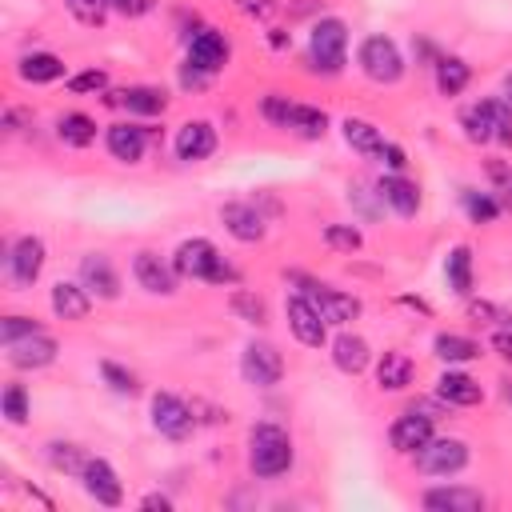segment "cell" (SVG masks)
Here are the masks:
<instances>
[{
	"mask_svg": "<svg viewBox=\"0 0 512 512\" xmlns=\"http://www.w3.org/2000/svg\"><path fill=\"white\" fill-rule=\"evenodd\" d=\"M248 468L260 480L284 476L292 468V436L272 420L252 424V432H248Z\"/></svg>",
	"mask_w": 512,
	"mask_h": 512,
	"instance_id": "1",
	"label": "cell"
},
{
	"mask_svg": "<svg viewBox=\"0 0 512 512\" xmlns=\"http://www.w3.org/2000/svg\"><path fill=\"white\" fill-rule=\"evenodd\" d=\"M172 268H176L180 276L208 280V284H232V280H236V268H232V264L216 252V244L204 240V236L184 240V244L176 248V256H172Z\"/></svg>",
	"mask_w": 512,
	"mask_h": 512,
	"instance_id": "2",
	"label": "cell"
},
{
	"mask_svg": "<svg viewBox=\"0 0 512 512\" xmlns=\"http://www.w3.org/2000/svg\"><path fill=\"white\" fill-rule=\"evenodd\" d=\"M344 52H348V24L340 16H324L312 28V40H308V64H312V72L336 76L344 68Z\"/></svg>",
	"mask_w": 512,
	"mask_h": 512,
	"instance_id": "3",
	"label": "cell"
},
{
	"mask_svg": "<svg viewBox=\"0 0 512 512\" xmlns=\"http://www.w3.org/2000/svg\"><path fill=\"white\" fill-rule=\"evenodd\" d=\"M356 60H360V72L368 80H376V84H396L404 76V56H400V48H396L392 36H368L360 44V56Z\"/></svg>",
	"mask_w": 512,
	"mask_h": 512,
	"instance_id": "4",
	"label": "cell"
},
{
	"mask_svg": "<svg viewBox=\"0 0 512 512\" xmlns=\"http://www.w3.org/2000/svg\"><path fill=\"white\" fill-rule=\"evenodd\" d=\"M240 372H244L248 384L272 388V384H280V376H284V356L276 352V344L252 340V344H244V352H240Z\"/></svg>",
	"mask_w": 512,
	"mask_h": 512,
	"instance_id": "5",
	"label": "cell"
},
{
	"mask_svg": "<svg viewBox=\"0 0 512 512\" xmlns=\"http://www.w3.org/2000/svg\"><path fill=\"white\" fill-rule=\"evenodd\" d=\"M152 428H156L160 436H168V440H184V436H192L196 416H192V408H188L180 396L156 392V396H152Z\"/></svg>",
	"mask_w": 512,
	"mask_h": 512,
	"instance_id": "6",
	"label": "cell"
},
{
	"mask_svg": "<svg viewBox=\"0 0 512 512\" xmlns=\"http://www.w3.org/2000/svg\"><path fill=\"white\" fill-rule=\"evenodd\" d=\"M416 464L420 472L428 476H452L468 464V444L456 440V436H444V440H428L420 452H416Z\"/></svg>",
	"mask_w": 512,
	"mask_h": 512,
	"instance_id": "7",
	"label": "cell"
},
{
	"mask_svg": "<svg viewBox=\"0 0 512 512\" xmlns=\"http://www.w3.org/2000/svg\"><path fill=\"white\" fill-rule=\"evenodd\" d=\"M432 440V416L428 412H404V416H396L392 420V428H388V444L400 452V456H416L424 444Z\"/></svg>",
	"mask_w": 512,
	"mask_h": 512,
	"instance_id": "8",
	"label": "cell"
},
{
	"mask_svg": "<svg viewBox=\"0 0 512 512\" xmlns=\"http://www.w3.org/2000/svg\"><path fill=\"white\" fill-rule=\"evenodd\" d=\"M304 296H312V304L320 308V316L328 324H348L360 316V300L348 296V292H336L328 284H316V280H304Z\"/></svg>",
	"mask_w": 512,
	"mask_h": 512,
	"instance_id": "9",
	"label": "cell"
},
{
	"mask_svg": "<svg viewBox=\"0 0 512 512\" xmlns=\"http://www.w3.org/2000/svg\"><path fill=\"white\" fill-rule=\"evenodd\" d=\"M324 316H320V308L312 304V296H292L288 300V328H292V336L300 340V344H308V348H320L324 344Z\"/></svg>",
	"mask_w": 512,
	"mask_h": 512,
	"instance_id": "10",
	"label": "cell"
},
{
	"mask_svg": "<svg viewBox=\"0 0 512 512\" xmlns=\"http://www.w3.org/2000/svg\"><path fill=\"white\" fill-rule=\"evenodd\" d=\"M40 268H44V240L40 236H20L8 252V272H12L16 288H32Z\"/></svg>",
	"mask_w": 512,
	"mask_h": 512,
	"instance_id": "11",
	"label": "cell"
},
{
	"mask_svg": "<svg viewBox=\"0 0 512 512\" xmlns=\"http://www.w3.org/2000/svg\"><path fill=\"white\" fill-rule=\"evenodd\" d=\"M4 352H8V364L12 368H48L56 360V340L40 328L32 336H20V340L4 344Z\"/></svg>",
	"mask_w": 512,
	"mask_h": 512,
	"instance_id": "12",
	"label": "cell"
},
{
	"mask_svg": "<svg viewBox=\"0 0 512 512\" xmlns=\"http://www.w3.org/2000/svg\"><path fill=\"white\" fill-rule=\"evenodd\" d=\"M80 480H84V492H88L96 504H104V508H116V504L124 500L120 476H116V472H112V464H108V460H100V456H92V460L84 464Z\"/></svg>",
	"mask_w": 512,
	"mask_h": 512,
	"instance_id": "13",
	"label": "cell"
},
{
	"mask_svg": "<svg viewBox=\"0 0 512 512\" xmlns=\"http://www.w3.org/2000/svg\"><path fill=\"white\" fill-rule=\"evenodd\" d=\"M80 284L88 292H96L100 300H116L120 296V276H116V268H112V260L104 252H88L80 260Z\"/></svg>",
	"mask_w": 512,
	"mask_h": 512,
	"instance_id": "14",
	"label": "cell"
},
{
	"mask_svg": "<svg viewBox=\"0 0 512 512\" xmlns=\"http://www.w3.org/2000/svg\"><path fill=\"white\" fill-rule=\"evenodd\" d=\"M216 152V128L208 120H188L180 132H176V156L184 164H196V160H208Z\"/></svg>",
	"mask_w": 512,
	"mask_h": 512,
	"instance_id": "15",
	"label": "cell"
},
{
	"mask_svg": "<svg viewBox=\"0 0 512 512\" xmlns=\"http://www.w3.org/2000/svg\"><path fill=\"white\" fill-rule=\"evenodd\" d=\"M132 276H136L140 288L152 292V296H172V292H176V272H172L156 252H136Z\"/></svg>",
	"mask_w": 512,
	"mask_h": 512,
	"instance_id": "16",
	"label": "cell"
},
{
	"mask_svg": "<svg viewBox=\"0 0 512 512\" xmlns=\"http://www.w3.org/2000/svg\"><path fill=\"white\" fill-rule=\"evenodd\" d=\"M188 64L204 68L208 76H212V72H220V68L228 64V40H224L216 28L196 32V36H192V44H188Z\"/></svg>",
	"mask_w": 512,
	"mask_h": 512,
	"instance_id": "17",
	"label": "cell"
},
{
	"mask_svg": "<svg viewBox=\"0 0 512 512\" xmlns=\"http://www.w3.org/2000/svg\"><path fill=\"white\" fill-rule=\"evenodd\" d=\"M376 192H380V200H384L396 216H416V208H420V188H416L408 176H400V172L380 176Z\"/></svg>",
	"mask_w": 512,
	"mask_h": 512,
	"instance_id": "18",
	"label": "cell"
},
{
	"mask_svg": "<svg viewBox=\"0 0 512 512\" xmlns=\"http://www.w3.org/2000/svg\"><path fill=\"white\" fill-rule=\"evenodd\" d=\"M424 508L432 512H480L484 508V496L476 488H428L424 492Z\"/></svg>",
	"mask_w": 512,
	"mask_h": 512,
	"instance_id": "19",
	"label": "cell"
},
{
	"mask_svg": "<svg viewBox=\"0 0 512 512\" xmlns=\"http://www.w3.org/2000/svg\"><path fill=\"white\" fill-rule=\"evenodd\" d=\"M412 356L408 352H400V348H388L380 360H376V384L384 388V392H400V388H408L412 384Z\"/></svg>",
	"mask_w": 512,
	"mask_h": 512,
	"instance_id": "20",
	"label": "cell"
},
{
	"mask_svg": "<svg viewBox=\"0 0 512 512\" xmlns=\"http://www.w3.org/2000/svg\"><path fill=\"white\" fill-rule=\"evenodd\" d=\"M436 396L444 400V404H456V408H472V404H480L484 400V388L472 380V376H464V372H444L440 380H436Z\"/></svg>",
	"mask_w": 512,
	"mask_h": 512,
	"instance_id": "21",
	"label": "cell"
},
{
	"mask_svg": "<svg viewBox=\"0 0 512 512\" xmlns=\"http://www.w3.org/2000/svg\"><path fill=\"white\" fill-rule=\"evenodd\" d=\"M108 104H120L136 116H160L168 108V96L160 88H148V84H136V88H124V92H112Z\"/></svg>",
	"mask_w": 512,
	"mask_h": 512,
	"instance_id": "22",
	"label": "cell"
},
{
	"mask_svg": "<svg viewBox=\"0 0 512 512\" xmlns=\"http://www.w3.org/2000/svg\"><path fill=\"white\" fill-rule=\"evenodd\" d=\"M220 220H224L228 232H232L236 240H244V244L264 240V220H260V212H256L252 204H224V208H220Z\"/></svg>",
	"mask_w": 512,
	"mask_h": 512,
	"instance_id": "23",
	"label": "cell"
},
{
	"mask_svg": "<svg viewBox=\"0 0 512 512\" xmlns=\"http://www.w3.org/2000/svg\"><path fill=\"white\" fill-rule=\"evenodd\" d=\"M368 360H372V352H368V340H364V336L340 332V336L332 340V364H336L340 372L356 376V372H364V368H368Z\"/></svg>",
	"mask_w": 512,
	"mask_h": 512,
	"instance_id": "24",
	"label": "cell"
},
{
	"mask_svg": "<svg viewBox=\"0 0 512 512\" xmlns=\"http://www.w3.org/2000/svg\"><path fill=\"white\" fill-rule=\"evenodd\" d=\"M104 140H108V152H112L116 160H124V164H136V160L144 156V148H148V136H144V128H136V124H112Z\"/></svg>",
	"mask_w": 512,
	"mask_h": 512,
	"instance_id": "25",
	"label": "cell"
},
{
	"mask_svg": "<svg viewBox=\"0 0 512 512\" xmlns=\"http://www.w3.org/2000/svg\"><path fill=\"white\" fill-rule=\"evenodd\" d=\"M88 308H92V296H88L84 284H68V280H60V284L52 288V312H56L60 320H84Z\"/></svg>",
	"mask_w": 512,
	"mask_h": 512,
	"instance_id": "26",
	"label": "cell"
},
{
	"mask_svg": "<svg viewBox=\"0 0 512 512\" xmlns=\"http://www.w3.org/2000/svg\"><path fill=\"white\" fill-rule=\"evenodd\" d=\"M340 128H344V140H348L352 152H360V156H368V160H380V156H384V136H380L376 124H368V120H352V116H348Z\"/></svg>",
	"mask_w": 512,
	"mask_h": 512,
	"instance_id": "27",
	"label": "cell"
},
{
	"mask_svg": "<svg viewBox=\"0 0 512 512\" xmlns=\"http://www.w3.org/2000/svg\"><path fill=\"white\" fill-rule=\"evenodd\" d=\"M460 124H464V136H468L472 144H488V140H496V100H480V104H472V108L460 116Z\"/></svg>",
	"mask_w": 512,
	"mask_h": 512,
	"instance_id": "28",
	"label": "cell"
},
{
	"mask_svg": "<svg viewBox=\"0 0 512 512\" xmlns=\"http://www.w3.org/2000/svg\"><path fill=\"white\" fill-rule=\"evenodd\" d=\"M16 72H20V80H28V84H52V80L64 76V60L52 56V52H28Z\"/></svg>",
	"mask_w": 512,
	"mask_h": 512,
	"instance_id": "29",
	"label": "cell"
},
{
	"mask_svg": "<svg viewBox=\"0 0 512 512\" xmlns=\"http://www.w3.org/2000/svg\"><path fill=\"white\" fill-rule=\"evenodd\" d=\"M56 136L68 144V148H88L96 140V120L84 116V112H64L56 120Z\"/></svg>",
	"mask_w": 512,
	"mask_h": 512,
	"instance_id": "30",
	"label": "cell"
},
{
	"mask_svg": "<svg viewBox=\"0 0 512 512\" xmlns=\"http://www.w3.org/2000/svg\"><path fill=\"white\" fill-rule=\"evenodd\" d=\"M444 276H448V288L456 296H468L472 292V248L468 244H456L444 260Z\"/></svg>",
	"mask_w": 512,
	"mask_h": 512,
	"instance_id": "31",
	"label": "cell"
},
{
	"mask_svg": "<svg viewBox=\"0 0 512 512\" xmlns=\"http://www.w3.org/2000/svg\"><path fill=\"white\" fill-rule=\"evenodd\" d=\"M432 352L444 360V364H464V360H476L480 356V344L468 340V336H456V332H440L432 340Z\"/></svg>",
	"mask_w": 512,
	"mask_h": 512,
	"instance_id": "32",
	"label": "cell"
},
{
	"mask_svg": "<svg viewBox=\"0 0 512 512\" xmlns=\"http://www.w3.org/2000/svg\"><path fill=\"white\" fill-rule=\"evenodd\" d=\"M468 64L464 60H456V56H444V60H436V88H440V96H460L464 88H468Z\"/></svg>",
	"mask_w": 512,
	"mask_h": 512,
	"instance_id": "33",
	"label": "cell"
},
{
	"mask_svg": "<svg viewBox=\"0 0 512 512\" xmlns=\"http://www.w3.org/2000/svg\"><path fill=\"white\" fill-rule=\"evenodd\" d=\"M288 128H296L300 136H308V140H316V136H324V128H328V116L320 112V108H308V104H296L292 108V124Z\"/></svg>",
	"mask_w": 512,
	"mask_h": 512,
	"instance_id": "34",
	"label": "cell"
},
{
	"mask_svg": "<svg viewBox=\"0 0 512 512\" xmlns=\"http://www.w3.org/2000/svg\"><path fill=\"white\" fill-rule=\"evenodd\" d=\"M48 464H52L56 472H68V476H80L88 460L80 456V448H76V444H60V440H56V444H48Z\"/></svg>",
	"mask_w": 512,
	"mask_h": 512,
	"instance_id": "35",
	"label": "cell"
},
{
	"mask_svg": "<svg viewBox=\"0 0 512 512\" xmlns=\"http://www.w3.org/2000/svg\"><path fill=\"white\" fill-rule=\"evenodd\" d=\"M464 208L476 224H492L500 216V204L488 196V192H476V188H464Z\"/></svg>",
	"mask_w": 512,
	"mask_h": 512,
	"instance_id": "36",
	"label": "cell"
},
{
	"mask_svg": "<svg viewBox=\"0 0 512 512\" xmlns=\"http://www.w3.org/2000/svg\"><path fill=\"white\" fill-rule=\"evenodd\" d=\"M64 4H68V12H72L80 24H88V28L104 24L108 12H112V0H64Z\"/></svg>",
	"mask_w": 512,
	"mask_h": 512,
	"instance_id": "37",
	"label": "cell"
},
{
	"mask_svg": "<svg viewBox=\"0 0 512 512\" xmlns=\"http://www.w3.org/2000/svg\"><path fill=\"white\" fill-rule=\"evenodd\" d=\"M324 244L336 248V252H356V248L364 244V236H360V228H352V224H328V228H324Z\"/></svg>",
	"mask_w": 512,
	"mask_h": 512,
	"instance_id": "38",
	"label": "cell"
},
{
	"mask_svg": "<svg viewBox=\"0 0 512 512\" xmlns=\"http://www.w3.org/2000/svg\"><path fill=\"white\" fill-rule=\"evenodd\" d=\"M0 408H4L8 424H24L28 420V392L20 384H8L4 396H0Z\"/></svg>",
	"mask_w": 512,
	"mask_h": 512,
	"instance_id": "39",
	"label": "cell"
},
{
	"mask_svg": "<svg viewBox=\"0 0 512 512\" xmlns=\"http://www.w3.org/2000/svg\"><path fill=\"white\" fill-rule=\"evenodd\" d=\"M292 100L288 96H280V92H272V96H264V104H260V112H264V120L268 124H276V128H288L292 124Z\"/></svg>",
	"mask_w": 512,
	"mask_h": 512,
	"instance_id": "40",
	"label": "cell"
},
{
	"mask_svg": "<svg viewBox=\"0 0 512 512\" xmlns=\"http://www.w3.org/2000/svg\"><path fill=\"white\" fill-rule=\"evenodd\" d=\"M228 304H232V312H236L240 320H248V324H264V316H268V312H264V300L252 296V292H232Z\"/></svg>",
	"mask_w": 512,
	"mask_h": 512,
	"instance_id": "41",
	"label": "cell"
},
{
	"mask_svg": "<svg viewBox=\"0 0 512 512\" xmlns=\"http://www.w3.org/2000/svg\"><path fill=\"white\" fill-rule=\"evenodd\" d=\"M100 376H104L108 388L120 392V396H132V392H136V376H132L128 368H120L116 360H104V364H100Z\"/></svg>",
	"mask_w": 512,
	"mask_h": 512,
	"instance_id": "42",
	"label": "cell"
},
{
	"mask_svg": "<svg viewBox=\"0 0 512 512\" xmlns=\"http://www.w3.org/2000/svg\"><path fill=\"white\" fill-rule=\"evenodd\" d=\"M32 332H40V324L32 316H4L0 320V344H12V340L32 336Z\"/></svg>",
	"mask_w": 512,
	"mask_h": 512,
	"instance_id": "43",
	"label": "cell"
},
{
	"mask_svg": "<svg viewBox=\"0 0 512 512\" xmlns=\"http://www.w3.org/2000/svg\"><path fill=\"white\" fill-rule=\"evenodd\" d=\"M68 88H72V92H104V88H108V72H104V68L76 72V76H68Z\"/></svg>",
	"mask_w": 512,
	"mask_h": 512,
	"instance_id": "44",
	"label": "cell"
},
{
	"mask_svg": "<svg viewBox=\"0 0 512 512\" xmlns=\"http://www.w3.org/2000/svg\"><path fill=\"white\" fill-rule=\"evenodd\" d=\"M496 140L512 144V104L508 100H496Z\"/></svg>",
	"mask_w": 512,
	"mask_h": 512,
	"instance_id": "45",
	"label": "cell"
},
{
	"mask_svg": "<svg viewBox=\"0 0 512 512\" xmlns=\"http://www.w3.org/2000/svg\"><path fill=\"white\" fill-rule=\"evenodd\" d=\"M152 8H156V0H112V12H120V16H144Z\"/></svg>",
	"mask_w": 512,
	"mask_h": 512,
	"instance_id": "46",
	"label": "cell"
},
{
	"mask_svg": "<svg viewBox=\"0 0 512 512\" xmlns=\"http://www.w3.org/2000/svg\"><path fill=\"white\" fill-rule=\"evenodd\" d=\"M392 172H404V164H408V156H404V148L400 144H384V156H380Z\"/></svg>",
	"mask_w": 512,
	"mask_h": 512,
	"instance_id": "47",
	"label": "cell"
},
{
	"mask_svg": "<svg viewBox=\"0 0 512 512\" xmlns=\"http://www.w3.org/2000/svg\"><path fill=\"white\" fill-rule=\"evenodd\" d=\"M492 348L512 364V332H496V336H492Z\"/></svg>",
	"mask_w": 512,
	"mask_h": 512,
	"instance_id": "48",
	"label": "cell"
},
{
	"mask_svg": "<svg viewBox=\"0 0 512 512\" xmlns=\"http://www.w3.org/2000/svg\"><path fill=\"white\" fill-rule=\"evenodd\" d=\"M140 508H160V512H168V508H172V500L152 492V496H144V500H140Z\"/></svg>",
	"mask_w": 512,
	"mask_h": 512,
	"instance_id": "49",
	"label": "cell"
},
{
	"mask_svg": "<svg viewBox=\"0 0 512 512\" xmlns=\"http://www.w3.org/2000/svg\"><path fill=\"white\" fill-rule=\"evenodd\" d=\"M504 92H508V96H504V100H508V104H512V76H508V80H504Z\"/></svg>",
	"mask_w": 512,
	"mask_h": 512,
	"instance_id": "50",
	"label": "cell"
},
{
	"mask_svg": "<svg viewBox=\"0 0 512 512\" xmlns=\"http://www.w3.org/2000/svg\"><path fill=\"white\" fill-rule=\"evenodd\" d=\"M504 204L512 208V180H508V188H504Z\"/></svg>",
	"mask_w": 512,
	"mask_h": 512,
	"instance_id": "51",
	"label": "cell"
}]
</instances>
